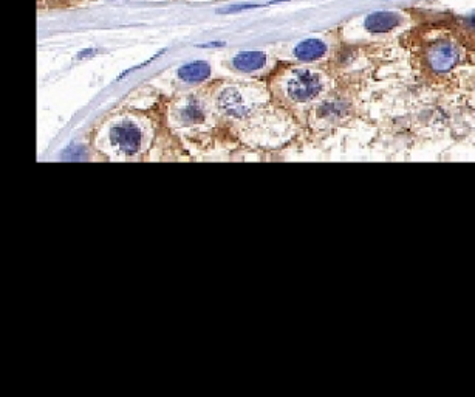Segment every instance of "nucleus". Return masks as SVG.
<instances>
[{
    "mask_svg": "<svg viewBox=\"0 0 475 397\" xmlns=\"http://www.w3.org/2000/svg\"><path fill=\"white\" fill-rule=\"evenodd\" d=\"M266 55L263 52H240L232 57V65L239 72L251 73L265 67Z\"/></svg>",
    "mask_w": 475,
    "mask_h": 397,
    "instance_id": "nucleus-6",
    "label": "nucleus"
},
{
    "mask_svg": "<svg viewBox=\"0 0 475 397\" xmlns=\"http://www.w3.org/2000/svg\"><path fill=\"white\" fill-rule=\"evenodd\" d=\"M428 60L433 70L438 73H446L460 61V52L451 43H440L430 48Z\"/></svg>",
    "mask_w": 475,
    "mask_h": 397,
    "instance_id": "nucleus-3",
    "label": "nucleus"
},
{
    "mask_svg": "<svg viewBox=\"0 0 475 397\" xmlns=\"http://www.w3.org/2000/svg\"><path fill=\"white\" fill-rule=\"evenodd\" d=\"M219 103L224 112L234 115V117H240V115L248 112V107L245 106L244 99H241V95L234 89L224 90L219 98Z\"/></svg>",
    "mask_w": 475,
    "mask_h": 397,
    "instance_id": "nucleus-8",
    "label": "nucleus"
},
{
    "mask_svg": "<svg viewBox=\"0 0 475 397\" xmlns=\"http://www.w3.org/2000/svg\"><path fill=\"white\" fill-rule=\"evenodd\" d=\"M110 143L122 154L135 155L143 145V134L137 124L122 121L110 129Z\"/></svg>",
    "mask_w": 475,
    "mask_h": 397,
    "instance_id": "nucleus-2",
    "label": "nucleus"
},
{
    "mask_svg": "<svg viewBox=\"0 0 475 397\" xmlns=\"http://www.w3.org/2000/svg\"><path fill=\"white\" fill-rule=\"evenodd\" d=\"M210 74H211V67H210V64L205 61H195V62L185 64L178 70L180 79L186 81V82L205 81L210 78Z\"/></svg>",
    "mask_w": 475,
    "mask_h": 397,
    "instance_id": "nucleus-7",
    "label": "nucleus"
},
{
    "mask_svg": "<svg viewBox=\"0 0 475 397\" xmlns=\"http://www.w3.org/2000/svg\"><path fill=\"white\" fill-rule=\"evenodd\" d=\"M180 118L186 124H197L203 120V109L197 101H189L186 106L181 107Z\"/></svg>",
    "mask_w": 475,
    "mask_h": 397,
    "instance_id": "nucleus-9",
    "label": "nucleus"
},
{
    "mask_svg": "<svg viewBox=\"0 0 475 397\" xmlns=\"http://www.w3.org/2000/svg\"><path fill=\"white\" fill-rule=\"evenodd\" d=\"M90 55H96V50H84V52H81L79 55H78V57H79V60H82V57H88Z\"/></svg>",
    "mask_w": 475,
    "mask_h": 397,
    "instance_id": "nucleus-12",
    "label": "nucleus"
},
{
    "mask_svg": "<svg viewBox=\"0 0 475 397\" xmlns=\"http://www.w3.org/2000/svg\"><path fill=\"white\" fill-rule=\"evenodd\" d=\"M403 18L399 13L395 11H374L364 19V27L367 31L379 35V33H387L399 27Z\"/></svg>",
    "mask_w": 475,
    "mask_h": 397,
    "instance_id": "nucleus-4",
    "label": "nucleus"
},
{
    "mask_svg": "<svg viewBox=\"0 0 475 397\" xmlns=\"http://www.w3.org/2000/svg\"><path fill=\"white\" fill-rule=\"evenodd\" d=\"M223 43H210V44H203V45H198V47H203V48H211V47H223Z\"/></svg>",
    "mask_w": 475,
    "mask_h": 397,
    "instance_id": "nucleus-13",
    "label": "nucleus"
},
{
    "mask_svg": "<svg viewBox=\"0 0 475 397\" xmlns=\"http://www.w3.org/2000/svg\"><path fill=\"white\" fill-rule=\"evenodd\" d=\"M253 8H259V5H239V6H231L228 10H222V14H231V13H239L245 10H253Z\"/></svg>",
    "mask_w": 475,
    "mask_h": 397,
    "instance_id": "nucleus-10",
    "label": "nucleus"
},
{
    "mask_svg": "<svg viewBox=\"0 0 475 397\" xmlns=\"http://www.w3.org/2000/svg\"><path fill=\"white\" fill-rule=\"evenodd\" d=\"M464 23H466V27H468V28L475 30V14L469 16V18H466V19H464Z\"/></svg>",
    "mask_w": 475,
    "mask_h": 397,
    "instance_id": "nucleus-11",
    "label": "nucleus"
},
{
    "mask_svg": "<svg viewBox=\"0 0 475 397\" xmlns=\"http://www.w3.org/2000/svg\"><path fill=\"white\" fill-rule=\"evenodd\" d=\"M293 53L299 61H316L327 53V44L321 39H305L294 47Z\"/></svg>",
    "mask_w": 475,
    "mask_h": 397,
    "instance_id": "nucleus-5",
    "label": "nucleus"
},
{
    "mask_svg": "<svg viewBox=\"0 0 475 397\" xmlns=\"http://www.w3.org/2000/svg\"><path fill=\"white\" fill-rule=\"evenodd\" d=\"M322 90V79L318 73L310 70H297L287 82V94L294 101L304 103L318 96Z\"/></svg>",
    "mask_w": 475,
    "mask_h": 397,
    "instance_id": "nucleus-1",
    "label": "nucleus"
}]
</instances>
